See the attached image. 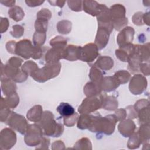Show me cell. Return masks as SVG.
<instances>
[{"label":"cell","instance_id":"1","mask_svg":"<svg viewBox=\"0 0 150 150\" xmlns=\"http://www.w3.org/2000/svg\"><path fill=\"white\" fill-rule=\"evenodd\" d=\"M117 122L115 114H109L103 117L98 114L94 115L92 123L88 129L92 132H102L110 135L114 132Z\"/></svg>","mask_w":150,"mask_h":150},{"label":"cell","instance_id":"2","mask_svg":"<svg viewBox=\"0 0 150 150\" xmlns=\"http://www.w3.org/2000/svg\"><path fill=\"white\" fill-rule=\"evenodd\" d=\"M52 112L49 111H45L43 112L42 118L39 122V124L46 136L58 137L63 132V125L60 123L56 122Z\"/></svg>","mask_w":150,"mask_h":150},{"label":"cell","instance_id":"3","mask_svg":"<svg viewBox=\"0 0 150 150\" xmlns=\"http://www.w3.org/2000/svg\"><path fill=\"white\" fill-rule=\"evenodd\" d=\"M61 70L60 62L50 64L46 63L42 68H38L30 76L34 80L39 83H44L59 75Z\"/></svg>","mask_w":150,"mask_h":150},{"label":"cell","instance_id":"4","mask_svg":"<svg viewBox=\"0 0 150 150\" xmlns=\"http://www.w3.org/2000/svg\"><path fill=\"white\" fill-rule=\"evenodd\" d=\"M109 11L114 28L116 30H120L127 26L128 20L125 16V8L122 4H114L110 8Z\"/></svg>","mask_w":150,"mask_h":150},{"label":"cell","instance_id":"5","mask_svg":"<svg viewBox=\"0 0 150 150\" xmlns=\"http://www.w3.org/2000/svg\"><path fill=\"white\" fill-rule=\"evenodd\" d=\"M43 135L42 128L39 124H29L25 134V142L29 146H38L40 144Z\"/></svg>","mask_w":150,"mask_h":150},{"label":"cell","instance_id":"6","mask_svg":"<svg viewBox=\"0 0 150 150\" xmlns=\"http://www.w3.org/2000/svg\"><path fill=\"white\" fill-rule=\"evenodd\" d=\"M6 123L13 129L21 134H25L29 124L26 118L22 115L12 111Z\"/></svg>","mask_w":150,"mask_h":150},{"label":"cell","instance_id":"7","mask_svg":"<svg viewBox=\"0 0 150 150\" xmlns=\"http://www.w3.org/2000/svg\"><path fill=\"white\" fill-rule=\"evenodd\" d=\"M148 86L147 79L142 74H137L130 79L129 90L134 95L142 94L146 88Z\"/></svg>","mask_w":150,"mask_h":150},{"label":"cell","instance_id":"8","mask_svg":"<svg viewBox=\"0 0 150 150\" xmlns=\"http://www.w3.org/2000/svg\"><path fill=\"white\" fill-rule=\"evenodd\" d=\"M101 108L100 99L97 97H87L82 101L78 108L80 114H90Z\"/></svg>","mask_w":150,"mask_h":150},{"label":"cell","instance_id":"9","mask_svg":"<svg viewBox=\"0 0 150 150\" xmlns=\"http://www.w3.org/2000/svg\"><path fill=\"white\" fill-rule=\"evenodd\" d=\"M16 142V133L10 128H5L1 131L0 148L2 149H10Z\"/></svg>","mask_w":150,"mask_h":150},{"label":"cell","instance_id":"10","mask_svg":"<svg viewBox=\"0 0 150 150\" xmlns=\"http://www.w3.org/2000/svg\"><path fill=\"white\" fill-rule=\"evenodd\" d=\"M96 17L98 22V27L105 28L111 33L114 29V26L111 19L109 8L105 5L102 4L101 9Z\"/></svg>","mask_w":150,"mask_h":150},{"label":"cell","instance_id":"11","mask_svg":"<svg viewBox=\"0 0 150 150\" xmlns=\"http://www.w3.org/2000/svg\"><path fill=\"white\" fill-rule=\"evenodd\" d=\"M98 55V48L97 46L94 43H90L81 47L80 60L90 63L93 62Z\"/></svg>","mask_w":150,"mask_h":150},{"label":"cell","instance_id":"12","mask_svg":"<svg viewBox=\"0 0 150 150\" xmlns=\"http://www.w3.org/2000/svg\"><path fill=\"white\" fill-rule=\"evenodd\" d=\"M33 49V46L30 40L23 39L16 42L15 54L24 59H28L32 57Z\"/></svg>","mask_w":150,"mask_h":150},{"label":"cell","instance_id":"13","mask_svg":"<svg viewBox=\"0 0 150 150\" xmlns=\"http://www.w3.org/2000/svg\"><path fill=\"white\" fill-rule=\"evenodd\" d=\"M134 34L135 30L132 27L125 26L121 29L117 37V42L119 47L132 43Z\"/></svg>","mask_w":150,"mask_h":150},{"label":"cell","instance_id":"14","mask_svg":"<svg viewBox=\"0 0 150 150\" xmlns=\"http://www.w3.org/2000/svg\"><path fill=\"white\" fill-rule=\"evenodd\" d=\"M65 48L52 47L46 51L45 59L46 63L53 64L59 62L60 59H63L64 50Z\"/></svg>","mask_w":150,"mask_h":150},{"label":"cell","instance_id":"15","mask_svg":"<svg viewBox=\"0 0 150 150\" xmlns=\"http://www.w3.org/2000/svg\"><path fill=\"white\" fill-rule=\"evenodd\" d=\"M137 46V45H134L133 50L130 53L128 59V68L132 73H135L139 71V65L141 63L143 62L141 56L138 53Z\"/></svg>","mask_w":150,"mask_h":150},{"label":"cell","instance_id":"16","mask_svg":"<svg viewBox=\"0 0 150 150\" xmlns=\"http://www.w3.org/2000/svg\"><path fill=\"white\" fill-rule=\"evenodd\" d=\"M136 129V125L131 119L124 120L120 122L118 125V130L124 137H129L133 134Z\"/></svg>","mask_w":150,"mask_h":150},{"label":"cell","instance_id":"17","mask_svg":"<svg viewBox=\"0 0 150 150\" xmlns=\"http://www.w3.org/2000/svg\"><path fill=\"white\" fill-rule=\"evenodd\" d=\"M110 34V33L105 28L98 27L94 44L98 49H103L107 46L109 40Z\"/></svg>","mask_w":150,"mask_h":150},{"label":"cell","instance_id":"18","mask_svg":"<svg viewBox=\"0 0 150 150\" xmlns=\"http://www.w3.org/2000/svg\"><path fill=\"white\" fill-rule=\"evenodd\" d=\"M100 99L102 108L108 111H115L118 108V102L117 98L114 96L103 94L100 95Z\"/></svg>","mask_w":150,"mask_h":150},{"label":"cell","instance_id":"19","mask_svg":"<svg viewBox=\"0 0 150 150\" xmlns=\"http://www.w3.org/2000/svg\"><path fill=\"white\" fill-rule=\"evenodd\" d=\"M81 47L73 45L67 46L63 53V59L69 61H76L80 60Z\"/></svg>","mask_w":150,"mask_h":150},{"label":"cell","instance_id":"20","mask_svg":"<svg viewBox=\"0 0 150 150\" xmlns=\"http://www.w3.org/2000/svg\"><path fill=\"white\" fill-rule=\"evenodd\" d=\"M120 85V84L114 76L103 77L100 83L101 90L105 92L112 91L118 88Z\"/></svg>","mask_w":150,"mask_h":150},{"label":"cell","instance_id":"21","mask_svg":"<svg viewBox=\"0 0 150 150\" xmlns=\"http://www.w3.org/2000/svg\"><path fill=\"white\" fill-rule=\"evenodd\" d=\"M102 7V4L98 3L96 1H83V9L88 14L96 16L100 12Z\"/></svg>","mask_w":150,"mask_h":150},{"label":"cell","instance_id":"22","mask_svg":"<svg viewBox=\"0 0 150 150\" xmlns=\"http://www.w3.org/2000/svg\"><path fill=\"white\" fill-rule=\"evenodd\" d=\"M1 82L2 91L6 96L16 92V86L15 81L11 79L6 77H2Z\"/></svg>","mask_w":150,"mask_h":150},{"label":"cell","instance_id":"23","mask_svg":"<svg viewBox=\"0 0 150 150\" xmlns=\"http://www.w3.org/2000/svg\"><path fill=\"white\" fill-rule=\"evenodd\" d=\"M94 65L101 70L107 71L110 70L113 67L114 60L110 56H100L97 59Z\"/></svg>","mask_w":150,"mask_h":150},{"label":"cell","instance_id":"24","mask_svg":"<svg viewBox=\"0 0 150 150\" xmlns=\"http://www.w3.org/2000/svg\"><path fill=\"white\" fill-rule=\"evenodd\" d=\"M134 45L132 43L120 47L119 49L115 50V55L117 58L123 62H127L130 53L133 50Z\"/></svg>","mask_w":150,"mask_h":150},{"label":"cell","instance_id":"25","mask_svg":"<svg viewBox=\"0 0 150 150\" xmlns=\"http://www.w3.org/2000/svg\"><path fill=\"white\" fill-rule=\"evenodd\" d=\"M43 111L40 105H35L27 112L26 117L28 120L34 122H39L42 117Z\"/></svg>","mask_w":150,"mask_h":150},{"label":"cell","instance_id":"26","mask_svg":"<svg viewBox=\"0 0 150 150\" xmlns=\"http://www.w3.org/2000/svg\"><path fill=\"white\" fill-rule=\"evenodd\" d=\"M83 91L87 97H96L102 91L100 86L93 81L87 83L84 87Z\"/></svg>","mask_w":150,"mask_h":150},{"label":"cell","instance_id":"27","mask_svg":"<svg viewBox=\"0 0 150 150\" xmlns=\"http://www.w3.org/2000/svg\"><path fill=\"white\" fill-rule=\"evenodd\" d=\"M93 117V115L89 114H81L79 117L77 122V128L80 129H88L92 123Z\"/></svg>","mask_w":150,"mask_h":150},{"label":"cell","instance_id":"28","mask_svg":"<svg viewBox=\"0 0 150 150\" xmlns=\"http://www.w3.org/2000/svg\"><path fill=\"white\" fill-rule=\"evenodd\" d=\"M59 114L63 118L73 115L75 112L74 108L67 103H61L56 108Z\"/></svg>","mask_w":150,"mask_h":150},{"label":"cell","instance_id":"29","mask_svg":"<svg viewBox=\"0 0 150 150\" xmlns=\"http://www.w3.org/2000/svg\"><path fill=\"white\" fill-rule=\"evenodd\" d=\"M137 132L142 144L149 142L150 138L149 124H141Z\"/></svg>","mask_w":150,"mask_h":150},{"label":"cell","instance_id":"30","mask_svg":"<svg viewBox=\"0 0 150 150\" xmlns=\"http://www.w3.org/2000/svg\"><path fill=\"white\" fill-rule=\"evenodd\" d=\"M9 17L16 22L21 21L25 16V12L21 7L14 6L8 11Z\"/></svg>","mask_w":150,"mask_h":150},{"label":"cell","instance_id":"31","mask_svg":"<svg viewBox=\"0 0 150 150\" xmlns=\"http://www.w3.org/2000/svg\"><path fill=\"white\" fill-rule=\"evenodd\" d=\"M89 77L91 81L100 86V83L103 78V74L100 69L93 65L90 69Z\"/></svg>","mask_w":150,"mask_h":150},{"label":"cell","instance_id":"32","mask_svg":"<svg viewBox=\"0 0 150 150\" xmlns=\"http://www.w3.org/2000/svg\"><path fill=\"white\" fill-rule=\"evenodd\" d=\"M149 43L142 45H137V46L138 53L141 56L143 62H149Z\"/></svg>","mask_w":150,"mask_h":150},{"label":"cell","instance_id":"33","mask_svg":"<svg viewBox=\"0 0 150 150\" xmlns=\"http://www.w3.org/2000/svg\"><path fill=\"white\" fill-rule=\"evenodd\" d=\"M137 117L141 124H149V106L145 107L137 112Z\"/></svg>","mask_w":150,"mask_h":150},{"label":"cell","instance_id":"34","mask_svg":"<svg viewBox=\"0 0 150 150\" xmlns=\"http://www.w3.org/2000/svg\"><path fill=\"white\" fill-rule=\"evenodd\" d=\"M72 28V23L68 20H62L57 24V30L59 33L63 35L69 33Z\"/></svg>","mask_w":150,"mask_h":150},{"label":"cell","instance_id":"35","mask_svg":"<svg viewBox=\"0 0 150 150\" xmlns=\"http://www.w3.org/2000/svg\"><path fill=\"white\" fill-rule=\"evenodd\" d=\"M5 104L9 108H15L19 103V97L16 92H15L9 96H7L5 98H4Z\"/></svg>","mask_w":150,"mask_h":150},{"label":"cell","instance_id":"36","mask_svg":"<svg viewBox=\"0 0 150 150\" xmlns=\"http://www.w3.org/2000/svg\"><path fill=\"white\" fill-rule=\"evenodd\" d=\"M114 76L117 79L120 84H126L131 79L130 73L125 70H121L116 71L114 73Z\"/></svg>","mask_w":150,"mask_h":150},{"label":"cell","instance_id":"37","mask_svg":"<svg viewBox=\"0 0 150 150\" xmlns=\"http://www.w3.org/2000/svg\"><path fill=\"white\" fill-rule=\"evenodd\" d=\"M73 148L76 149H92V144L88 138L83 137L75 143Z\"/></svg>","mask_w":150,"mask_h":150},{"label":"cell","instance_id":"38","mask_svg":"<svg viewBox=\"0 0 150 150\" xmlns=\"http://www.w3.org/2000/svg\"><path fill=\"white\" fill-rule=\"evenodd\" d=\"M141 144L138 132H134L133 134L129 137V139L127 142V146L131 149H137L139 147Z\"/></svg>","mask_w":150,"mask_h":150},{"label":"cell","instance_id":"39","mask_svg":"<svg viewBox=\"0 0 150 150\" xmlns=\"http://www.w3.org/2000/svg\"><path fill=\"white\" fill-rule=\"evenodd\" d=\"M38 68V64L32 60L25 62L21 66V70L28 76H30Z\"/></svg>","mask_w":150,"mask_h":150},{"label":"cell","instance_id":"40","mask_svg":"<svg viewBox=\"0 0 150 150\" xmlns=\"http://www.w3.org/2000/svg\"><path fill=\"white\" fill-rule=\"evenodd\" d=\"M11 111L10 108H8L4 103V98L1 97V110H0V117H1V121L3 122H6L8 117H9Z\"/></svg>","mask_w":150,"mask_h":150},{"label":"cell","instance_id":"41","mask_svg":"<svg viewBox=\"0 0 150 150\" xmlns=\"http://www.w3.org/2000/svg\"><path fill=\"white\" fill-rule=\"evenodd\" d=\"M46 33L42 32H36L33 35V43L35 46H42L45 42Z\"/></svg>","mask_w":150,"mask_h":150},{"label":"cell","instance_id":"42","mask_svg":"<svg viewBox=\"0 0 150 150\" xmlns=\"http://www.w3.org/2000/svg\"><path fill=\"white\" fill-rule=\"evenodd\" d=\"M67 39L63 36H57L50 40V45L52 47L65 48L67 46Z\"/></svg>","mask_w":150,"mask_h":150},{"label":"cell","instance_id":"43","mask_svg":"<svg viewBox=\"0 0 150 150\" xmlns=\"http://www.w3.org/2000/svg\"><path fill=\"white\" fill-rule=\"evenodd\" d=\"M48 21L37 19L35 22V28L36 32H46L47 29Z\"/></svg>","mask_w":150,"mask_h":150},{"label":"cell","instance_id":"44","mask_svg":"<svg viewBox=\"0 0 150 150\" xmlns=\"http://www.w3.org/2000/svg\"><path fill=\"white\" fill-rule=\"evenodd\" d=\"M79 114L77 112H74L73 115L63 118V124L64 125L68 127H71L75 125V124L77 122L79 118Z\"/></svg>","mask_w":150,"mask_h":150},{"label":"cell","instance_id":"45","mask_svg":"<svg viewBox=\"0 0 150 150\" xmlns=\"http://www.w3.org/2000/svg\"><path fill=\"white\" fill-rule=\"evenodd\" d=\"M67 5L69 8L75 12H80L83 9L82 1H67Z\"/></svg>","mask_w":150,"mask_h":150},{"label":"cell","instance_id":"46","mask_svg":"<svg viewBox=\"0 0 150 150\" xmlns=\"http://www.w3.org/2000/svg\"><path fill=\"white\" fill-rule=\"evenodd\" d=\"M10 33L15 38H21L23 35L24 28L19 25H15L12 26V30L10 32Z\"/></svg>","mask_w":150,"mask_h":150},{"label":"cell","instance_id":"47","mask_svg":"<svg viewBox=\"0 0 150 150\" xmlns=\"http://www.w3.org/2000/svg\"><path fill=\"white\" fill-rule=\"evenodd\" d=\"M37 19H41L49 21L52 17V12L46 8H43L40 10L36 15Z\"/></svg>","mask_w":150,"mask_h":150},{"label":"cell","instance_id":"48","mask_svg":"<svg viewBox=\"0 0 150 150\" xmlns=\"http://www.w3.org/2000/svg\"><path fill=\"white\" fill-rule=\"evenodd\" d=\"M143 15L144 13L142 12H137L135 13L132 17V21L133 23L138 26L143 25L144 24L143 22Z\"/></svg>","mask_w":150,"mask_h":150},{"label":"cell","instance_id":"49","mask_svg":"<svg viewBox=\"0 0 150 150\" xmlns=\"http://www.w3.org/2000/svg\"><path fill=\"white\" fill-rule=\"evenodd\" d=\"M149 106V101L148 100L146 99H141L138 100L135 104L133 105L134 109L137 111V112L142 108Z\"/></svg>","mask_w":150,"mask_h":150},{"label":"cell","instance_id":"50","mask_svg":"<svg viewBox=\"0 0 150 150\" xmlns=\"http://www.w3.org/2000/svg\"><path fill=\"white\" fill-rule=\"evenodd\" d=\"M43 53V49L42 47V46H33L32 58H33L35 60L39 59L40 58L42 57Z\"/></svg>","mask_w":150,"mask_h":150},{"label":"cell","instance_id":"51","mask_svg":"<svg viewBox=\"0 0 150 150\" xmlns=\"http://www.w3.org/2000/svg\"><path fill=\"white\" fill-rule=\"evenodd\" d=\"M127 117L129 119H135L137 118V112L134 109L133 105H128L125 108Z\"/></svg>","mask_w":150,"mask_h":150},{"label":"cell","instance_id":"52","mask_svg":"<svg viewBox=\"0 0 150 150\" xmlns=\"http://www.w3.org/2000/svg\"><path fill=\"white\" fill-rule=\"evenodd\" d=\"M23 62V60L19 57H12L8 60L7 63L15 67L19 68L20 66H22V64Z\"/></svg>","mask_w":150,"mask_h":150},{"label":"cell","instance_id":"53","mask_svg":"<svg viewBox=\"0 0 150 150\" xmlns=\"http://www.w3.org/2000/svg\"><path fill=\"white\" fill-rule=\"evenodd\" d=\"M9 25V23L8 19L7 18L1 17V18H0V29H1V33L5 32L8 30Z\"/></svg>","mask_w":150,"mask_h":150},{"label":"cell","instance_id":"54","mask_svg":"<svg viewBox=\"0 0 150 150\" xmlns=\"http://www.w3.org/2000/svg\"><path fill=\"white\" fill-rule=\"evenodd\" d=\"M114 114L116 116L118 120V121H121L125 120L127 117L126 111H125V109H124V108L117 109L115 111Z\"/></svg>","mask_w":150,"mask_h":150},{"label":"cell","instance_id":"55","mask_svg":"<svg viewBox=\"0 0 150 150\" xmlns=\"http://www.w3.org/2000/svg\"><path fill=\"white\" fill-rule=\"evenodd\" d=\"M139 71H140L144 75H149V64L148 63H141L139 67Z\"/></svg>","mask_w":150,"mask_h":150},{"label":"cell","instance_id":"56","mask_svg":"<svg viewBox=\"0 0 150 150\" xmlns=\"http://www.w3.org/2000/svg\"><path fill=\"white\" fill-rule=\"evenodd\" d=\"M16 42L14 40H11L6 43L5 47L8 52L11 54H15V49H16Z\"/></svg>","mask_w":150,"mask_h":150},{"label":"cell","instance_id":"57","mask_svg":"<svg viewBox=\"0 0 150 150\" xmlns=\"http://www.w3.org/2000/svg\"><path fill=\"white\" fill-rule=\"evenodd\" d=\"M50 144V139L46 137H43L40 144L39 146L36 147V149H47L49 148V145Z\"/></svg>","mask_w":150,"mask_h":150},{"label":"cell","instance_id":"58","mask_svg":"<svg viewBox=\"0 0 150 150\" xmlns=\"http://www.w3.org/2000/svg\"><path fill=\"white\" fill-rule=\"evenodd\" d=\"M51 148L53 150H57V149H64L65 146L64 144L63 141L61 140H57L54 142H53L52 144Z\"/></svg>","mask_w":150,"mask_h":150},{"label":"cell","instance_id":"59","mask_svg":"<svg viewBox=\"0 0 150 150\" xmlns=\"http://www.w3.org/2000/svg\"><path fill=\"white\" fill-rule=\"evenodd\" d=\"M45 1L41 0H26L25 3L28 6L30 7H36L41 5Z\"/></svg>","mask_w":150,"mask_h":150},{"label":"cell","instance_id":"60","mask_svg":"<svg viewBox=\"0 0 150 150\" xmlns=\"http://www.w3.org/2000/svg\"><path fill=\"white\" fill-rule=\"evenodd\" d=\"M48 2L52 6H57L60 8H63L66 3L65 1H48Z\"/></svg>","mask_w":150,"mask_h":150},{"label":"cell","instance_id":"61","mask_svg":"<svg viewBox=\"0 0 150 150\" xmlns=\"http://www.w3.org/2000/svg\"><path fill=\"white\" fill-rule=\"evenodd\" d=\"M143 22H144V24H146L148 26L149 25V23H150V13L149 12L144 13Z\"/></svg>","mask_w":150,"mask_h":150},{"label":"cell","instance_id":"62","mask_svg":"<svg viewBox=\"0 0 150 150\" xmlns=\"http://www.w3.org/2000/svg\"><path fill=\"white\" fill-rule=\"evenodd\" d=\"M15 2L16 1L14 0H8V1H1V3L2 4H3L4 5L6 6H8V7H12L15 5Z\"/></svg>","mask_w":150,"mask_h":150},{"label":"cell","instance_id":"63","mask_svg":"<svg viewBox=\"0 0 150 150\" xmlns=\"http://www.w3.org/2000/svg\"><path fill=\"white\" fill-rule=\"evenodd\" d=\"M143 4H144V6H149L150 1H143Z\"/></svg>","mask_w":150,"mask_h":150}]
</instances>
